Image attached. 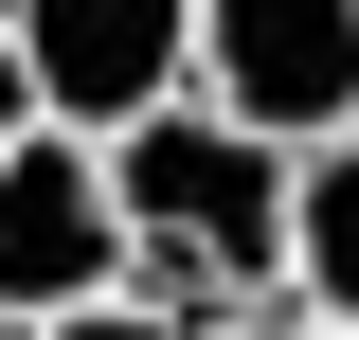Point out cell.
<instances>
[{"mask_svg":"<svg viewBox=\"0 0 359 340\" xmlns=\"http://www.w3.org/2000/svg\"><path fill=\"white\" fill-rule=\"evenodd\" d=\"M287 304L359 340V126L341 143H287Z\"/></svg>","mask_w":359,"mask_h":340,"instance_id":"5b68a950","label":"cell"},{"mask_svg":"<svg viewBox=\"0 0 359 340\" xmlns=\"http://www.w3.org/2000/svg\"><path fill=\"white\" fill-rule=\"evenodd\" d=\"M36 340H180V323H144V304H90V323H36Z\"/></svg>","mask_w":359,"mask_h":340,"instance_id":"8992f818","label":"cell"},{"mask_svg":"<svg viewBox=\"0 0 359 340\" xmlns=\"http://www.w3.org/2000/svg\"><path fill=\"white\" fill-rule=\"evenodd\" d=\"M0 54L54 143H144L198 108V0H0Z\"/></svg>","mask_w":359,"mask_h":340,"instance_id":"7a4b0ae2","label":"cell"},{"mask_svg":"<svg viewBox=\"0 0 359 340\" xmlns=\"http://www.w3.org/2000/svg\"><path fill=\"white\" fill-rule=\"evenodd\" d=\"M216 340H341V323H306V304H269V323H216Z\"/></svg>","mask_w":359,"mask_h":340,"instance_id":"ba28073f","label":"cell"},{"mask_svg":"<svg viewBox=\"0 0 359 340\" xmlns=\"http://www.w3.org/2000/svg\"><path fill=\"white\" fill-rule=\"evenodd\" d=\"M18 143H36V90H18V54H0V162H18Z\"/></svg>","mask_w":359,"mask_h":340,"instance_id":"52a82bcc","label":"cell"},{"mask_svg":"<svg viewBox=\"0 0 359 340\" xmlns=\"http://www.w3.org/2000/svg\"><path fill=\"white\" fill-rule=\"evenodd\" d=\"M126 304V215H108V143H18L0 162V340Z\"/></svg>","mask_w":359,"mask_h":340,"instance_id":"3957f363","label":"cell"},{"mask_svg":"<svg viewBox=\"0 0 359 340\" xmlns=\"http://www.w3.org/2000/svg\"><path fill=\"white\" fill-rule=\"evenodd\" d=\"M198 108L269 143H341L359 126V0H198Z\"/></svg>","mask_w":359,"mask_h":340,"instance_id":"277c9868","label":"cell"},{"mask_svg":"<svg viewBox=\"0 0 359 340\" xmlns=\"http://www.w3.org/2000/svg\"><path fill=\"white\" fill-rule=\"evenodd\" d=\"M108 215H126V304L180 340L269 323L287 304V143L233 108H162L144 143H108Z\"/></svg>","mask_w":359,"mask_h":340,"instance_id":"6da1fadb","label":"cell"}]
</instances>
